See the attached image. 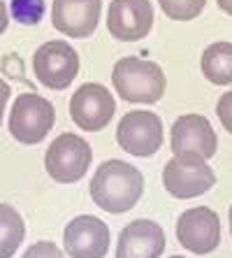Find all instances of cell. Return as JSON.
Returning a JSON list of instances; mask_svg holds the SVG:
<instances>
[{
    "instance_id": "cell-4",
    "label": "cell",
    "mask_w": 232,
    "mask_h": 258,
    "mask_svg": "<svg viewBox=\"0 0 232 258\" xmlns=\"http://www.w3.org/2000/svg\"><path fill=\"white\" fill-rule=\"evenodd\" d=\"M56 109L54 105L35 93H21L14 100L10 112V133L21 144H40L54 128Z\"/></svg>"
},
{
    "instance_id": "cell-16",
    "label": "cell",
    "mask_w": 232,
    "mask_h": 258,
    "mask_svg": "<svg viewBox=\"0 0 232 258\" xmlns=\"http://www.w3.org/2000/svg\"><path fill=\"white\" fill-rule=\"evenodd\" d=\"M26 237V223L12 205H0V258H12Z\"/></svg>"
},
{
    "instance_id": "cell-23",
    "label": "cell",
    "mask_w": 232,
    "mask_h": 258,
    "mask_svg": "<svg viewBox=\"0 0 232 258\" xmlns=\"http://www.w3.org/2000/svg\"><path fill=\"white\" fill-rule=\"evenodd\" d=\"M218 7L225 14H230V17H232V0H218Z\"/></svg>"
},
{
    "instance_id": "cell-5",
    "label": "cell",
    "mask_w": 232,
    "mask_h": 258,
    "mask_svg": "<svg viewBox=\"0 0 232 258\" xmlns=\"http://www.w3.org/2000/svg\"><path fill=\"white\" fill-rule=\"evenodd\" d=\"M93 161L91 144L74 133H60L54 142L49 144L44 168L49 177L58 184H74L86 174Z\"/></svg>"
},
{
    "instance_id": "cell-15",
    "label": "cell",
    "mask_w": 232,
    "mask_h": 258,
    "mask_svg": "<svg viewBox=\"0 0 232 258\" xmlns=\"http://www.w3.org/2000/svg\"><path fill=\"white\" fill-rule=\"evenodd\" d=\"M202 75L216 86L232 84V42H214L204 49Z\"/></svg>"
},
{
    "instance_id": "cell-17",
    "label": "cell",
    "mask_w": 232,
    "mask_h": 258,
    "mask_svg": "<svg viewBox=\"0 0 232 258\" xmlns=\"http://www.w3.org/2000/svg\"><path fill=\"white\" fill-rule=\"evenodd\" d=\"M163 7V12L174 21H191V19L200 17L207 5V0H158Z\"/></svg>"
},
{
    "instance_id": "cell-3",
    "label": "cell",
    "mask_w": 232,
    "mask_h": 258,
    "mask_svg": "<svg viewBox=\"0 0 232 258\" xmlns=\"http://www.w3.org/2000/svg\"><path fill=\"white\" fill-rule=\"evenodd\" d=\"M163 184L170 196L188 200L204 196L216 184V174L207 165V158L197 154H174L163 170Z\"/></svg>"
},
{
    "instance_id": "cell-13",
    "label": "cell",
    "mask_w": 232,
    "mask_h": 258,
    "mask_svg": "<svg viewBox=\"0 0 232 258\" xmlns=\"http://www.w3.org/2000/svg\"><path fill=\"white\" fill-rule=\"evenodd\" d=\"M170 144L174 154H197L202 158H211L218 147V138L207 116L184 114L172 123Z\"/></svg>"
},
{
    "instance_id": "cell-20",
    "label": "cell",
    "mask_w": 232,
    "mask_h": 258,
    "mask_svg": "<svg viewBox=\"0 0 232 258\" xmlns=\"http://www.w3.org/2000/svg\"><path fill=\"white\" fill-rule=\"evenodd\" d=\"M216 114H218L220 123L227 133H232V91L223 93L218 98V105H216Z\"/></svg>"
},
{
    "instance_id": "cell-10",
    "label": "cell",
    "mask_w": 232,
    "mask_h": 258,
    "mask_svg": "<svg viewBox=\"0 0 232 258\" xmlns=\"http://www.w3.org/2000/svg\"><path fill=\"white\" fill-rule=\"evenodd\" d=\"M63 246L70 258H105L109 249V228L98 216L72 219L63 233Z\"/></svg>"
},
{
    "instance_id": "cell-18",
    "label": "cell",
    "mask_w": 232,
    "mask_h": 258,
    "mask_svg": "<svg viewBox=\"0 0 232 258\" xmlns=\"http://www.w3.org/2000/svg\"><path fill=\"white\" fill-rule=\"evenodd\" d=\"M10 17L21 26H35L44 17V0H12Z\"/></svg>"
},
{
    "instance_id": "cell-12",
    "label": "cell",
    "mask_w": 232,
    "mask_h": 258,
    "mask_svg": "<svg viewBox=\"0 0 232 258\" xmlns=\"http://www.w3.org/2000/svg\"><path fill=\"white\" fill-rule=\"evenodd\" d=\"M100 0H54L51 24L58 33L74 40L91 37L100 21Z\"/></svg>"
},
{
    "instance_id": "cell-11",
    "label": "cell",
    "mask_w": 232,
    "mask_h": 258,
    "mask_svg": "<svg viewBox=\"0 0 232 258\" xmlns=\"http://www.w3.org/2000/svg\"><path fill=\"white\" fill-rule=\"evenodd\" d=\"M153 26L151 0H112L107 12V28L121 42H137L149 35Z\"/></svg>"
},
{
    "instance_id": "cell-21",
    "label": "cell",
    "mask_w": 232,
    "mask_h": 258,
    "mask_svg": "<svg viewBox=\"0 0 232 258\" xmlns=\"http://www.w3.org/2000/svg\"><path fill=\"white\" fill-rule=\"evenodd\" d=\"M10 86H7V82L3 77H0V123H3V114H5V105L7 100H10Z\"/></svg>"
},
{
    "instance_id": "cell-6",
    "label": "cell",
    "mask_w": 232,
    "mask_h": 258,
    "mask_svg": "<svg viewBox=\"0 0 232 258\" xmlns=\"http://www.w3.org/2000/svg\"><path fill=\"white\" fill-rule=\"evenodd\" d=\"M33 70L42 86L51 91H63L74 82L79 72V56L74 47L63 40L44 42L33 56Z\"/></svg>"
},
{
    "instance_id": "cell-14",
    "label": "cell",
    "mask_w": 232,
    "mask_h": 258,
    "mask_svg": "<svg viewBox=\"0 0 232 258\" xmlns=\"http://www.w3.org/2000/svg\"><path fill=\"white\" fill-rule=\"evenodd\" d=\"M165 251V233L151 219H137L121 230L116 258H161Z\"/></svg>"
},
{
    "instance_id": "cell-24",
    "label": "cell",
    "mask_w": 232,
    "mask_h": 258,
    "mask_svg": "<svg viewBox=\"0 0 232 258\" xmlns=\"http://www.w3.org/2000/svg\"><path fill=\"white\" fill-rule=\"evenodd\" d=\"M230 233H232V207H230Z\"/></svg>"
},
{
    "instance_id": "cell-1",
    "label": "cell",
    "mask_w": 232,
    "mask_h": 258,
    "mask_svg": "<svg viewBox=\"0 0 232 258\" xmlns=\"http://www.w3.org/2000/svg\"><path fill=\"white\" fill-rule=\"evenodd\" d=\"M144 193L142 172L125 161H105L91 179V198L109 214L132 210Z\"/></svg>"
},
{
    "instance_id": "cell-2",
    "label": "cell",
    "mask_w": 232,
    "mask_h": 258,
    "mask_svg": "<svg viewBox=\"0 0 232 258\" xmlns=\"http://www.w3.org/2000/svg\"><path fill=\"white\" fill-rule=\"evenodd\" d=\"M112 84L121 100L153 105L165 93V72L153 60H144L137 56H125L116 60L112 70Z\"/></svg>"
},
{
    "instance_id": "cell-9",
    "label": "cell",
    "mask_w": 232,
    "mask_h": 258,
    "mask_svg": "<svg viewBox=\"0 0 232 258\" xmlns=\"http://www.w3.org/2000/svg\"><path fill=\"white\" fill-rule=\"evenodd\" d=\"M177 240L191 253L204 256L220 242V219L209 207L186 210L177 221Z\"/></svg>"
},
{
    "instance_id": "cell-8",
    "label": "cell",
    "mask_w": 232,
    "mask_h": 258,
    "mask_svg": "<svg viewBox=\"0 0 232 258\" xmlns=\"http://www.w3.org/2000/svg\"><path fill=\"white\" fill-rule=\"evenodd\" d=\"M116 142L123 151L132 156L146 158L153 156L163 144V121L153 112H128L119 121L116 128Z\"/></svg>"
},
{
    "instance_id": "cell-22",
    "label": "cell",
    "mask_w": 232,
    "mask_h": 258,
    "mask_svg": "<svg viewBox=\"0 0 232 258\" xmlns=\"http://www.w3.org/2000/svg\"><path fill=\"white\" fill-rule=\"evenodd\" d=\"M7 26H10V10H7L5 0H0V35L7 30Z\"/></svg>"
},
{
    "instance_id": "cell-19",
    "label": "cell",
    "mask_w": 232,
    "mask_h": 258,
    "mask_svg": "<svg viewBox=\"0 0 232 258\" xmlns=\"http://www.w3.org/2000/svg\"><path fill=\"white\" fill-rule=\"evenodd\" d=\"M21 258H63V253L54 242H35L33 246L26 249Z\"/></svg>"
},
{
    "instance_id": "cell-25",
    "label": "cell",
    "mask_w": 232,
    "mask_h": 258,
    "mask_svg": "<svg viewBox=\"0 0 232 258\" xmlns=\"http://www.w3.org/2000/svg\"><path fill=\"white\" fill-rule=\"evenodd\" d=\"M170 258H184V256H170Z\"/></svg>"
},
{
    "instance_id": "cell-7",
    "label": "cell",
    "mask_w": 232,
    "mask_h": 258,
    "mask_svg": "<svg viewBox=\"0 0 232 258\" xmlns=\"http://www.w3.org/2000/svg\"><path fill=\"white\" fill-rule=\"evenodd\" d=\"M116 112V100L102 84H82L70 98V116L79 131L98 133L109 126Z\"/></svg>"
}]
</instances>
